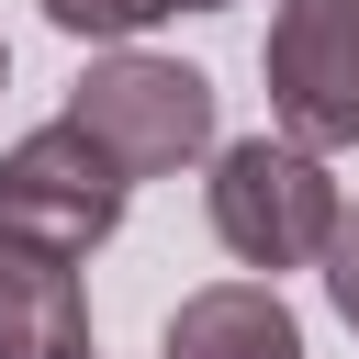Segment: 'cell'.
<instances>
[{
	"mask_svg": "<svg viewBox=\"0 0 359 359\" xmlns=\"http://www.w3.org/2000/svg\"><path fill=\"white\" fill-rule=\"evenodd\" d=\"M337 180H325V157L314 146H292V135H236V146H213V236H224V258L236 269H314L325 258V236H337Z\"/></svg>",
	"mask_w": 359,
	"mask_h": 359,
	"instance_id": "1",
	"label": "cell"
},
{
	"mask_svg": "<svg viewBox=\"0 0 359 359\" xmlns=\"http://www.w3.org/2000/svg\"><path fill=\"white\" fill-rule=\"evenodd\" d=\"M67 123L123 168V180H168L191 157H213V79L180 67V56H90V79L67 90Z\"/></svg>",
	"mask_w": 359,
	"mask_h": 359,
	"instance_id": "2",
	"label": "cell"
},
{
	"mask_svg": "<svg viewBox=\"0 0 359 359\" xmlns=\"http://www.w3.org/2000/svg\"><path fill=\"white\" fill-rule=\"evenodd\" d=\"M123 168L79 135V123H45L22 146H0V236H34L56 258H90L112 224H123Z\"/></svg>",
	"mask_w": 359,
	"mask_h": 359,
	"instance_id": "3",
	"label": "cell"
},
{
	"mask_svg": "<svg viewBox=\"0 0 359 359\" xmlns=\"http://www.w3.org/2000/svg\"><path fill=\"white\" fill-rule=\"evenodd\" d=\"M258 67H269V112L292 146L314 157L359 146V0H280Z\"/></svg>",
	"mask_w": 359,
	"mask_h": 359,
	"instance_id": "4",
	"label": "cell"
},
{
	"mask_svg": "<svg viewBox=\"0 0 359 359\" xmlns=\"http://www.w3.org/2000/svg\"><path fill=\"white\" fill-rule=\"evenodd\" d=\"M0 359H90V292L34 236H0Z\"/></svg>",
	"mask_w": 359,
	"mask_h": 359,
	"instance_id": "5",
	"label": "cell"
},
{
	"mask_svg": "<svg viewBox=\"0 0 359 359\" xmlns=\"http://www.w3.org/2000/svg\"><path fill=\"white\" fill-rule=\"evenodd\" d=\"M157 359H303V325H292V303L269 280H213V292H191L168 314Z\"/></svg>",
	"mask_w": 359,
	"mask_h": 359,
	"instance_id": "6",
	"label": "cell"
},
{
	"mask_svg": "<svg viewBox=\"0 0 359 359\" xmlns=\"http://www.w3.org/2000/svg\"><path fill=\"white\" fill-rule=\"evenodd\" d=\"M180 0H45V22L56 34H90V45H135L146 22H168Z\"/></svg>",
	"mask_w": 359,
	"mask_h": 359,
	"instance_id": "7",
	"label": "cell"
},
{
	"mask_svg": "<svg viewBox=\"0 0 359 359\" xmlns=\"http://www.w3.org/2000/svg\"><path fill=\"white\" fill-rule=\"evenodd\" d=\"M314 269H325V292H337V314L359 325V202L337 213V236H325V258H314Z\"/></svg>",
	"mask_w": 359,
	"mask_h": 359,
	"instance_id": "8",
	"label": "cell"
},
{
	"mask_svg": "<svg viewBox=\"0 0 359 359\" xmlns=\"http://www.w3.org/2000/svg\"><path fill=\"white\" fill-rule=\"evenodd\" d=\"M180 11H213V0H180Z\"/></svg>",
	"mask_w": 359,
	"mask_h": 359,
	"instance_id": "9",
	"label": "cell"
},
{
	"mask_svg": "<svg viewBox=\"0 0 359 359\" xmlns=\"http://www.w3.org/2000/svg\"><path fill=\"white\" fill-rule=\"evenodd\" d=\"M0 79H11V45H0Z\"/></svg>",
	"mask_w": 359,
	"mask_h": 359,
	"instance_id": "10",
	"label": "cell"
}]
</instances>
